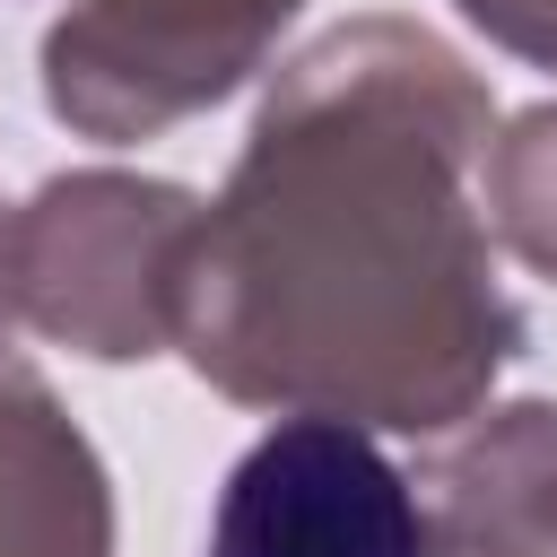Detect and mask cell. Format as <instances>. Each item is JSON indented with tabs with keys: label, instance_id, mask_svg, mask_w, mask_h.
I'll use <instances>...</instances> for the list:
<instances>
[{
	"label": "cell",
	"instance_id": "6da1fadb",
	"mask_svg": "<svg viewBox=\"0 0 557 557\" xmlns=\"http://www.w3.org/2000/svg\"><path fill=\"white\" fill-rule=\"evenodd\" d=\"M487 78L418 17L305 44L200 218L174 348L270 418L444 435L487 409L531 322L496 278Z\"/></svg>",
	"mask_w": 557,
	"mask_h": 557
},
{
	"label": "cell",
	"instance_id": "7a4b0ae2",
	"mask_svg": "<svg viewBox=\"0 0 557 557\" xmlns=\"http://www.w3.org/2000/svg\"><path fill=\"white\" fill-rule=\"evenodd\" d=\"M209 200L157 174H52L17 209H0V278L26 331L131 366L174 348L183 331V270L200 244Z\"/></svg>",
	"mask_w": 557,
	"mask_h": 557
},
{
	"label": "cell",
	"instance_id": "3957f363",
	"mask_svg": "<svg viewBox=\"0 0 557 557\" xmlns=\"http://www.w3.org/2000/svg\"><path fill=\"white\" fill-rule=\"evenodd\" d=\"M305 0H70L44 35V104L78 139L131 148L226 104Z\"/></svg>",
	"mask_w": 557,
	"mask_h": 557
},
{
	"label": "cell",
	"instance_id": "277c9868",
	"mask_svg": "<svg viewBox=\"0 0 557 557\" xmlns=\"http://www.w3.org/2000/svg\"><path fill=\"white\" fill-rule=\"evenodd\" d=\"M209 557H435L418 479L348 418H278L218 487Z\"/></svg>",
	"mask_w": 557,
	"mask_h": 557
},
{
	"label": "cell",
	"instance_id": "5b68a950",
	"mask_svg": "<svg viewBox=\"0 0 557 557\" xmlns=\"http://www.w3.org/2000/svg\"><path fill=\"white\" fill-rule=\"evenodd\" d=\"M435 557H557V400H505L426 479Z\"/></svg>",
	"mask_w": 557,
	"mask_h": 557
},
{
	"label": "cell",
	"instance_id": "8992f818",
	"mask_svg": "<svg viewBox=\"0 0 557 557\" xmlns=\"http://www.w3.org/2000/svg\"><path fill=\"white\" fill-rule=\"evenodd\" d=\"M0 557H113V479L35 366L0 357Z\"/></svg>",
	"mask_w": 557,
	"mask_h": 557
},
{
	"label": "cell",
	"instance_id": "52a82bcc",
	"mask_svg": "<svg viewBox=\"0 0 557 557\" xmlns=\"http://www.w3.org/2000/svg\"><path fill=\"white\" fill-rule=\"evenodd\" d=\"M479 209H487V226L505 235L513 261L557 278V104H531L487 139Z\"/></svg>",
	"mask_w": 557,
	"mask_h": 557
},
{
	"label": "cell",
	"instance_id": "ba28073f",
	"mask_svg": "<svg viewBox=\"0 0 557 557\" xmlns=\"http://www.w3.org/2000/svg\"><path fill=\"white\" fill-rule=\"evenodd\" d=\"M496 52L531 61V70H557V0H453Z\"/></svg>",
	"mask_w": 557,
	"mask_h": 557
},
{
	"label": "cell",
	"instance_id": "9c48e42d",
	"mask_svg": "<svg viewBox=\"0 0 557 557\" xmlns=\"http://www.w3.org/2000/svg\"><path fill=\"white\" fill-rule=\"evenodd\" d=\"M9 322H17V305H9V278H0V348H9Z\"/></svg>",
	"mask_w": 557,
	"mask_h": 557
}]
</instances>
